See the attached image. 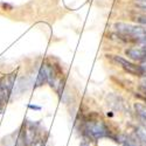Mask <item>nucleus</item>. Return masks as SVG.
I'll use <instances>...</instances> for the list:
<instances>
[{
    "mask_svg": "<svg viewBox=\"0 0 146 146\" xmlns=\"http://www.w3.org/2000/svg\"><path fill=\"white\" fill-rule=\"evenodd\" d=\"M82 136L83 139L87 141L91 140H100L103 138L111 137V132L109 130L108 125L104 123L102 119H86L82 121Z\"/></svg>",
    "mask_w": 146,
    "mask_h": 146,
    "instance_id": "f257e3e1",
    "label": "nucleus"
},
{
    "mask_svg": "<svg viewBox=\"0 0 146 146\" xmlns=\"http://www.w3.org/2000/svg\"><path fill=\"white\" fill-rule=\"evenodd\" d=\"M29 146H46V139L42 137H38L34 141L29 144Z\"/></svg>",
    "mask_w": 146,
    "mask_h": 146,
    "instance_id": "423d86ee",
    "label": "nucleus"
},
{
    "mask_svg": "<svg viewBox=\"0 0 146 146\" xmlns=\"http://www.w3.org/2000/svg\"><path fill=\"white\" fill-rule=\"evenodd\" d=\"M80 146H90V143L87 141V140H84V139H82L81 143H80Z\"/></svg>",
    "mask_w": 146,
    "mask_h": 146,
    "instance_id": "1a4fd4ad",
    "label": "nucleus"
},
{
    "mask_svg": "<svg viewBox=\"0 0 146 146\" xmlns=\"http://www.w3.org/2000/svg\"><path fill=\"white\" fill-rule=\"evenodd\" d=\"M139 23H143V25H145L146 26V17H139L138 19H136Z\"/></svg>",
    "mask_w": 146,
    "mask_h": 146,
    "instance_id": "6e6552de",
    "label": "nucleus"
},
{
    "mask_svg": "<svg viewBox=\"0 0 146 146\" xmlns=\"http://www.w3.org/2000/svg\"><path fill=\"white\" fill-rule=\"evenodd\" d=\"M125 54L132 58V60H136V61H144L146 60V49L144 48H130V49L125 50Z\"/></svg>",
    "mask_w": 146,
    "mask_h": 146,
    "instance_id": "7ed1b4c3",
    "label": "nucleus"
},
{
    "mask_svg": "<svg viewBox=\"0 0 146 146\" xmlns=\"http://www.w3.org/2000/svg\"><path fill=\"white\" fill-rule=\"evenodd\" d=\"M113 60L117 63H119V66L123 67V69L125 71H127L129 74L135 75V76H145V71L141 66H137V64L130 62V61H127L123 57H119V56H113Z\"/></svg>",
    "mask_w": 146,
    "mask_h": 146,
    "instance_id": "f03ea898",
    "label": "nucleus"
},
{
    "mask_svg": "<svg viewBox=\"0 0 146 146\" xmlns=\"http://www.w3.org/2000/svg\"><path fill=\"white\" fill-rule=\"evenodd\" d=\"M28 108H29V109H33V110H38V111L41 110V106H38V105H32V104H29Z\"/></svg>",
    "mask_w": 146,
    "mask_h": 146,
    "instance_id": "9d476101",
    "label": "nucleus"
},
{
    "mask_svg": "<svg viewBox=\"0 0 146 146\" xmlns=\"http://www.w3.org/2000/svg\"><path fill=\"white\" fill-rule=\"evenodd\" d=\"M141 7H143V8H145V9H146V5H141Z\"/></svg>",
    "mask_w": 146,
    "mask_h": 146,
    "instance_id": "ddd939ff",
    "label": "nucleus"
},
{
    "mask_svg": "<svg viewBox=\"0 0 146 146\" xmlns=\"http://www.w3.org/2000/svg\"><path fill=\"white\" fill-rule=\"evenodd\" d=\"M121 145L123 146H139L138 143H136L135 140H132V139H125L121 141Z\"/></svg>",
    "mask_w": 146,
    "mask_h": 146,
    "instance_id": "0eeeda50",
    "label": "nucleus"
},
{
    "mask_svg": "<svg viewBox=\"0 0 146 146\" xmlns=\"http://www.w3.org/2000/svg\"><path fill=\"white\" fill-rule=\"evenodd\" d=\"M143 88H145L146 89V80L144 81V83H143Z\"/></svg>",
    "mask_w": 146,
    "mask_h": 146,
    "instance_id": "f8f14e48",
    "label": "nucleus"
},
{
    "mask_svg": "<svg viewBox=\"0 0 146 146\" xmlns=\"http://www.w3.org/2000/svg\"><path fill=\"white\" fill-rule=\"evenodd\" d=\"M135 110L139 119L141 120L143 124H146V105L141 103H136L135 104Z\"/></svg>",
    "mask_w": 146,
    "mask_h": 146,
    "instance_id": "39448f33",
    "label": "nucleus"
},
{
    "mask_svg": "<svg viewBox=\"0 0 146 146\" xmlns=\"http://www.w3.org/2000/svg\"><path fill=\"white\" fill-rule=\"evenodd\" d=\"M139 41H140L144 46H146V35H145V36H141V38H139Z\"/></svg>",
    "mask_w": 146,
    "mask_h": 146,
    "instance_id": "9b49d317",
    "label": "nucleus"
},
{
    "mask_svg": "<svg viewBox=\"0 0 146 146\" xmlns=\"http://www.w3.org/2000/svg\"><path fill=\"white\" fill-rule=\"evenodd\" d=\"M48 82V75H47V69H46V64H42L40 68H39V71H38V77H36V81H35V88L38 87H41L43 84Z\"/></svg>",
    "mask_w": 146,
    "mask_h": 146,
    "instance_id": "20e7f679",
    "label": "nucleus"
}]
</instances>
